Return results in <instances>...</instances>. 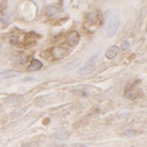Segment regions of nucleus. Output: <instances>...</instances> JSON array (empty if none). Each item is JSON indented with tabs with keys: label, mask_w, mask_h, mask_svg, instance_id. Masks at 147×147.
Wrapping results in <instances>:
<instances>
[{
	"label": "nucleus",
	"mask_w": 147,
	"mask_h": 147,
	"mask_svg": "<svg viewBox=\"0 0 147 147\" xmlns=\"http://www.w3.org/2000/svg\"><path fill=\"white\" fill-rule=\"evenodd\" d=\"M80 38V35L77 30H72L67 34V37H66V42L69 46L71 47H75L78 45Z\"/></svg>",
	"instance_id": "4"
},
{
	"label": "nucleus",
	"mask_w": 147,
	"mask_h": 147,
	"mask_svg": "<svg viewBox=\"0 0 147 147\" xmlns=\"http://www.w3.org/2000/svg\"><path fill=\"white\" fill-rule=\"evenodd\" d=\"M22 98V96H15V97H9V99H7V102L8 103H13V102L19 101Z\"/></svg>",
	"instance_id": "14"
},
{
	"label": "nucleus",
	"mask_w": 147,
	"mask_h": 147,
	"mask_svg": "<svg viewBox=\"0 0 147 147\" xmlns=\"http://www.w3.org/2000/svg\"><path fill=\"white\" fill-rule=\"evenodd\" d=\"M58 13V8L53 5H50V6H47L46 10H45V14L48 17H52V16L56 15Z\"/></svg>",
	"instance_id": "12"
},
{
	"label": "nucleus",
	"mask_w": 147,
	"mask_h": 147,
	"mask_svg": "<svg viewBox=\"0 0 147 147\" xmlns=\"http://www.w3.org/2000/svg\"><path fill=\"white\" fill-rule=\"evenodd\" d=\"M119 52H120V47L117 45H113L106 51L105 57L107 59H109V60H112V59H114L118 54H119Z\"/></svg>",
	"instance_id": "8"
},
{
	"label": "nucleus",
	"mask_w": 147,
	"mask_h": 147,
	"mask_svg": "<svg viewBox=\"0 0 147 147\" xmlns=\"http://www.w3.org/2000/svg\"><path fill=\"white\" fill-rule=\"evenodd\" d=\"M130 147H136V146H130Z\"/></svg>",
	"instance_id": "19"
},
{
	"label": "nucleus",
	"mask_w": 147,
	"mask_h": 147,
	"mask_svg": "<svg viewBox=\"0 0 147 147\" xmlns=\"http://www.w3.org/2000/svg\"><path fill=\"white\" fill-rule=\"evenodd\" d=\"M139 82H134L129 87V88H127V90H125V95L127 97V98L129 99H136L137 97V88L136 86L138 85Z\"/></svg>",
	"instance_id": "6"
},
{
	"label": "nucleus",
	"mask_w": 147,
	"mask_h": 147,
	"mask_svg": "<svg viewBox=\"0 0 147 147\" xmlns=\"http://www.w3.org/2000/svg\"><path fill=\"white\" fill-rule=\"evenodd\" d=\"M0 49H1V43H0Z\"/></svg>",
	"instance_id": "18"
},
{
	"label": "nucleus",
	"mask_w": 147,
	"mask_h": 147,
	"mask_svg": "<svg viewBox=\"0 0 147 147\" xmlns=\"http://www.w3.org/2000/svg\"><path fill=\"white\" fill-rule=\"evenodd\" d=\"M28 80H34L32 78H28V79H25V82H28Z\"/></svg>",
	"instance_id": "17"
},
{
	"label": "nucleus",
	"mask_w": 147,
	"mask_h": 147,
	"mask_svg": "<svg viewBox=\"0 0 147 147\" xmlns=\"http://www.w3.org/2000/svg\"><path fill=\"white\" fill-rule=\"evenodd\" d=\"M98 55H99V53H97L96 55L92 56L91 58H90V60H89L88 62L85 64V65L82 69H80L79 73L80 74V75H82V76L89 75V74H91L94 70H95V64H94V61H95L96 59H97Z\"/></svg>",
	"instance_id": "2"
},
{
	"label": "nucleus",
	"mask_w": 147,
	"mask_h": 147,
	"mask_svg": "<svg viewBox=\"0 0 147 147\" xmlns=\"http://www.w3.org/2000/svg\"><path fill=\"white\" fill-rule=\"evenodd\" d=\"M80 63H82V60H80V59L74 60L73 62H71V63H69L68 65H66L65 67L62 69V71L63 72H69V71H71V70H73V69H75L76 67H78Z\"/></svg>",
	"instance_id": "11"
},
{
	"label": "nucleus",
	"mask_w": 147,
	"mask_h": 147,
	"mask_svg": "<svg viewBox=\"0 0 147 147\" xmlns=\"http://www.w3.org/2000/svg\"><path fill=\"white\" fill-rule=\"evenodd\" d=\"M22 75V73L19 72V71L15 70H4L2 72H0V80H7L11 79V78L19 77V76Z\"/></svg>",
	"instance_id": "5"
},
{
	"label": "nucleus",
	"mask_w": 147,
	"mask_h": 147,
	"mask_svg": "<svg viewBox=\"0 0 147 147\" xmlns=\"http://www.w3.org/2000/svg\"><path fill=\"white\" fill-rule=\"evenodd\" d=\"M87 21L89 23H91L92 25H98L100 23V17H99V14L96 12H91L87 15Z\"/></svg>",
	"instance_id": "10"
},
{
	"label": "nucleus",
	"mask_w": 147,
	"mask_h": 147,
	"mask_svg": "<svg viewBox=\"0 0 147 147\" xmlns=\"http://www.w3.org/2000/svg\"><path fill=\"white\" fill-rule=\"evenodd\" d=\"M136 134L134 129H127V130H125L124 134H123V136H124L125 137H134Z\"/></svg>",
	"instance_id": "13"
},
{
	"label": "nucleus",
	"mask_w": 147,
	"mask_h": 147,
	"mask_svg": "<svg viewBox=\"0 0 147 147\" xmlns=\"http://www.w3.org/2000/svg\"><path fill=\"white\" fill-rule=\"evenodd\" d=\"M129 47V40H125V41L122 43V49L123 50H127Z\"/></svg>",
	"instance_id": "15"
},
{
	"label": "nucleus",
	"mask_w": 147,
	"mask_h": 147,
	"mask_svg": "<svg viewBox=\"0 0 147 147\" xmlns=\"http://www.w3.org/2000/svg\"><path fill=\"white\" fill-rule=\"evenodd\" d=\"M74 147H88L85 144H74Z\"/></svg>",
	"instance_id": "16"
},
{
	"label": "nucleus",
	"mask_w": 147,
	"mask_h": 147,
	"mask_svg": "<svg viewBox=\"0 0 147 147\" xmlns=\"http://www.w3.org/2000/svg\"><path fill=\"white\" fill-rule=\"evenodd\" d=\"M42 66H43V64L41 63V61L34 58V59H32L30 65H28V72H36V71H38L42 68Z\"/></svg>",
	"instance_id": "7"
},
{
	"label": "nucleus",
	"mask_w": 147,
	"mask_h": 147,
	"mask_svg": "<svg viewBox=\"0 0 147 147\" xmlns=\"http://www.w3.org/2000/svg\"><path fill=\"white\" fill-rule=\"evenodd\" d=\"M70 136V132L67 129H58L56 130L53 134V137L56 139H60V140H64V139H67Z\"/></svg>",
	"instance_id": "9"
},
{
	"label": "nucleus",
	"mask_w": 147,
	"mask_h": 147,
	"mask_svg": "<svg viewBox=\"0 0 147 147\" xmlns=\"http://www.w3.org/2000/svg\"><path fill=\"white\" fill-rule=\"evenodd\" d=\"M105 23L107 25V35L109 37H112L117 32L118 28L120 27V17L117 11H108L105 17Z\"/></svg>",
	"instance_id": "1"
},
{
	"label": "nucleus",
	"mask_w": 147,
	"mask_h": 147,
	"mask_svg": "<svg viewBox=\"0 0 147 147\" xmlns=\"http://www.w3.org/2000/svg\"><path fill=\"white\" fill-rule=\"evenodd\" d=\"M70 54V50L65 47H61V46H56L54 48H52L51 51V56L53 57L56 60H61V59H64L65 57L69 56Z\"/></svg>",
	"instance_id": "3"
}]
</instances>
